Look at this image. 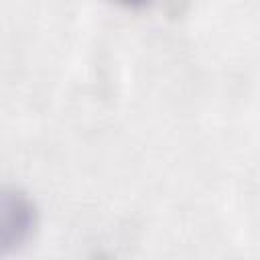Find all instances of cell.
I'll use <instances>...</instances> for the list:
<instances>
[{
  "instance_id": "1",
  "label": "cell",
  "mask_w": 260,
  "mask_h": 260,
  "mask_svg": "<svg viewBox=\"0 0 260 260\" xmlns=\"http://www.w3.org/2000/svg\"><path fill=\"white\" fill-rule=\"evenodd\" d=\"M37 207L18 189H4L0 201V250L4 256L18 250L35 232Z\"/></svg>"
}]
</instances>
